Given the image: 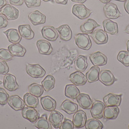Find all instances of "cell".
<instances>
[{
	"instance_id": "cell-7",
	"label": "cell",
	"mask_w": 129,
	"mask_h": 129,
	"mask_svg": "<svg viewBox=\"0 0 129 129\" xmlns=\"http://www.w3.org/2000/svg\"><path fill=\"white\" fill-rule=\"evenodd\" d=\"M3 81L5 88L9 91H14L19 88L16 76L10 74H7L5 75Z\"/></svg>"
},
{
	"instance_id": "cell-47",
	"label": "cell",
	"mask_w": 129,
	"mask_h": 129,
	"mask_svg": "<svg viewBox=\"0 0 129 129\" xmlns=\"http://www.w3.org/2000/svg\"><path fill=\"white\" fill-rule=\"evenodd\" d=\"M68 1V0H55V2L58 4L66 5L67 4Z\"/></svg>"
},
{
	"instance_id": "cell-19",
	"label": "cell",
	"mask_w": 129,
	"mask_h": 129,
	"mask_svg": "<svg viewBox=\"0 0 129 129\" xmlns=\"http://www.w3.org/2000/svg\"><path fill=\"white\" fill-rule=\"evenodd\" d=\"M70 80L74 85L77 86H83L88 81L86 76L80 71H77L71 74Z\"/></svg>"
},
{
	"instance_id": "cell-28",
	"label": "cell",
	"mask_w": 129,
	"mask_h": 129,
	"mask_svg": "<svg viewBox=\"0 0 129 129\" xmlns=\"http://www.w3.org/2000/svg\"><path fill=\"white\" fill-rule=\"evenodd\" d=\"M78 106L76 104L69 100H64L60 106V109L68 114H74L78 111Z\"/></svg>"
},
{
	"instance_id": "cell-11",
	"label": "cell",
	"mask_w": 129,
	"mask_h": 129,
	"mask_svg": "<svg viewBox=\"0 0 129 129\" xmlns=\"http://www.w3.org/2000/svg\"><path fill=\"white\" fill-rule=\"evenodd\" d=\"M41 33L45 39L52 42L56 41L59 36L57 30L51 26H44L41 30Z\"/></svg>"
},
{
	"instance_id": "cell-54",
	"label": "cell",
	"mask_w": 129,
	"mask_h": 129,
	"mask_svg": "<svg viewBox=\"0 0 129 129\" xmlns=\"http://www.w3.org/2000/svg\"><path fill=\"white\" fill-rule=\"evenodd\" d=\"M44 2H50V1H51L52 0H42Z\"/></svg>"
},
{
	"instance_id": "cell-26",
	"label": "cell",
	"mask_w": 129,
	"mask_h": 129,
	"mask_svg": "<svg viewBox=\"0 0 129 129\" xmlns=\"http://www.w3.org/2000/svg\"><path fill=\"white\" fill-rule=\"evenodd\" d=\"M119 113V109L118 106H106L103 112V118L105 120L115 119L117 118Z\"/></svg>"
},
{
	"instance_id": "cell-24",
	"label": "cell",
	"mask_w": 129,
	"mask_h": 129,
	"mask_svg": "<svg viewBox=\"0 0 129 129\" xmlns=\"http://www.w3.org/2000/svg\"><path fill=\"white\" fill-rule=\"evenodd\" d=\"M20 36L26 40L33 39L35 37V33L29 24L19 25L18 27Z\"/></svg>"
},
{
	"instance_id": "cell-45",
	"label": "cell",
	"mask_w": 129,
	"mask_h": 129,
	"mask_svg": "<svg viewBox=\"0 0 129 129\" xmlns=\"http://www.w3.org/2000/svg\"><path fill=\"white\" fill-rule=\"evenodd\" d=\"M11 5L21 6L23 5L24 0H8Z\"/></svg>"
},
{
	"instance_id": "cell-17",
	"label": "cell",
	"mask_w": 129,
	"mask_h": 129,
	"mask_svg": "<svg viewBox=\"0 0 129 129\" xmlns=\"http://www.w3.org/2000/svg\"><path fill=\"white\" fill-rule=\"evenodd\" d=\"M100 25L93 19L89 18L84 22L80 26L81 31L85 34H91L94 29L96 28L100 27Z\"/></svg>"
},
{
	"instance_id": "cell-52",
	"label": "cell",
	"mask_w": 129,
	"mask_h": 129,
	"mask_svg": "<svg viewBox=\"0 0 129 129\" xmlns=\"http://www.w3.org/2000/svg\"><path fill=\"white\" fill-rule=\"evenodd\" d=\"M127 48L128 51L129 52V40H128L127 43Z\"/></svg>"
},
{
	"instance_id": "cell-21",
	"label": "cell",
	"mask_w": 129,
	"mask_h": 129,
	"mask_svg": "<svg viewBox=\"0 0 129 129\" xmlns=\"http://www.w3.org/2000/svg\"><path fill=\"white\" fill-rule=\"evenodd\" d=\"M77 101L79 106L84 109H90L93 105V101L89 95L85 93H80Z\"/></svg>"
},
{
	"instance_id": "cell-46",
	"label": "cell",
	"mask_w": 129,
	"mask_h": 129,
	"mask_svg": "<svg viewBox=\"0 0 129 129\" xmlns=\"http://www.w3.org/2000/svg\"><path fill=\"white\" fill-rule=\"evenodd\" d=\"M124 7L125 11L129 15V0H126L124 4Z\"/></svg>"
},
{
	"instance_id": "cell-30",
	"label": "cell",
	"mask_w": 129,
	"mask_h": 129,
	"mask_svg": "<svg viewBox=\"0 0 129 129\" xmlns=\"http://www.w3.org/2000/svg\"><path fill=\"white\" fill-rule=\"evenodd\" d=\"M34 126L38 129H52V126L50 121L47 119V115H42L34 123Z\"/></svg>"
},
{
	"instance_id": "cell-37",
	"label": "cell",
	"mask_w": 129,
	"mask_h": 129,
	"mask_svg": "<svg viewBox=\"0 0 129 129\" xmlns=\"http://www.w3.org/2000/svg\"><path fill=\"white\" fill-rule=\"evenodd\" d=\"M86 129H101L103 125L102 122L97 118H91L88 120L85 124Z\"/></svg>"
},
{
	"instance_id": "cell-20",
	"label": "cell",
	"mask_w": 129,
	"mask_h": 129,
	"mask_svg": "<svg viewBox=\"0 0 129 129\" xmlns=\"http://www.w3.org/2000/svg\"><path fill=\"white\" fill-rule=\"evenodd\" d=\"M36 46L39 53L45 55H49L53 52L51 44L45 40H39L36 42Z\"/></svg>"
},
{
	"instance_id": "cell-32",
	"label": "cell",
	"mask_w": 129,
	"mask_h": 129,
	"mask_svg": "<svg viewBox=\"0 0 129 129\" xmlns=\"http://www.w3.org/2000/svg\"><path fill=\"white\" fill-rule=\"evenodd\" d=\"M80 94L79 89L75 85H67L64 89V95L66 97L75 100Z\"/></svg>"
},
{
	"instance_id": "cell-13",
	"label": "cell",
	"mask_w": 129,
	"mask_h": 129,
	"mask_svg": "<svg viewBox=\"0 0 129 129\" xmlns=\"http://www.w3.org/2000/svg\"><path fill=\"white\" fill-rule=\"evenodd\" d=\"M7 103L8 105L15 111L22 110L25 106L24 100L17 95L9 97Z\"/></svg>"
},
{
	"instance_id": "cell-3",
	"label": "cell",
	"mask_w": 129,
	"mask_h": 129,
	"mask_svg": "<svg viewBox=\"0 0 129 129\" xmlns=\"http://www.w3.org/2000/svg\"><path fill=\"white\" fill-rule=\"evenodd\" d=\"M103 12L106 17L109 19H117L122 16L117 6L112 3L106 4L103 7Z\"/></svg>"
},
{
	"instance_id": "cell-2",
	"label": "cell",
	"mask_w": 129,
	"mask_h": 129,
	"mask_svg": "<svg viewBox=\"0 0 129 129\" xmlns=\"http://www.w3.org/2000/svg\"><path fill=\"white\" fill-rule=\"evenodd\" d=\"M26 70L27 74L34 78H41L46 74V71L39 64H30L26 65Z\"/></svg>"
},
{
	"instance_id": "cell-35",
	"label": "cell",
	"mask_w": 129,
	"mask_h": 129,
	"mask_svg": "<svg viewBox=\"0 0 129 129\" xmlns=\"http://www.w3.org/2000/svg\"><path fill=\"white\" fill-rule=\"evenodd\" d=\"M55 83V78L52 75H48L41 82L44 90L47 92L50 91L54 88Z\"/></svg>"
},
{
	"instance_id": "cell-5",
	"label": "cell",
	"mask_w": 129,
	"mask_h": 129,
	"mask_svg": "<svg viewBox=\"0 0 129 129\" xmlns=\"http://www.w3.org/2000/svg\"><path fill=\"white\" fill-rule=\"evenodd\" d=\"M106 107L104 103L100 101L95 100L90 109L92 117L97 119H100L103 117V112Z\"/></svg>"
},
{
	"instance_id": "cell-14",
	"label": "cell",
	"mask_w": 129,
	"mask_h": 129,
	"mask_svg": "<svg viewBox=\"0 0 129 129\" xmlns=\"http://www.w3.org/2000/svg\"><path fill=\"white\" fill-rule=\"evenodd\" d=\"M91 36L95 43L98 45L105 44L108 40V37L106 33L101 29L95 30L91 34Z\"/></svg>"
},
{
	"instance_id": "cell-6",
	"label": "cell",
	"mask_w": 129,
	"mask_h": 129,
	"mask_svg": "<svg viewBox=\"0 0 129 129\" xmlns=\"http://www.w3.org/2000/svg\"><path fill=\"white\" fill-rule=\"evenodd\" d=\"M0 12L4 15L8 20L17 19L19 16V10L11 5L6 4L2 8L0 9Z\"/></svg>"
},
{
	"instance_id": "cell-39",
	"label": "cell",
	"mask_w": 129,
	"mask_h": 129,
	"mask_svg": "<svg viewBox=\"0 0 129 129\" xmlns=\"http://www.w3.org/2000/svg\"><path fill=\"white\" fill-rule=\"evenodd\" d=\"M13 58V56L8 49L5 48L0 49V59L8 61L11 60Z\"/></svg>"
},
{
	"instance_id": "cell-41",
	"label": "cell",
	"mask_w": 129,
	"mask_h": 129,
	"mask_svg": "<svg viewBox=\"0 0 129 129\" xmlns=\"http://www.w3.org/2000/svg\"><path fill=\"white\" fill-rule=\"evenodd\" d=\"M24 2L28 8L37 7L41 5V0H24Z\"/></svg>"
},
{
	"instance_id": "cell-22",
	"label": "cell",
	"mask_w": 129,
	"mask_h": 129,
	"mask_svg": "<svg viewBox=\"0 0 129 129\" xmlns=\"http://www.w3.org/2000/svg\"><path fill=\"white\" fill-rule=\"evenodd\" d=\"M40 103L43 108L47 111H52L55 110L56 107L55 100L50 96L42 97Z\"/></svg>"
},
{
	"instance_id": "cell-10",
	"label": "cell",
	"mask_w": 129,
	"mask_h": 129,
	"mask_svg": "<svg viewBox=\"0 0 129 129\" xmlns=\"http://www.w3.org/2000/svg\"><path fill=\"white\" fill-rule=\"evenodd\" d=\"M22 114L24 118L32 123H34L40 117L38 112L33 107L28 106L24 107L22 109Z\"/></svg>"
},
{
	"instance_id": "cell-12",
	"label": "cell",
	"mask_w": 129,
	"mask_h": 129,
	"mask_svg": "<svg viewBox=\"0 0 129 129\" xmlns=\"http://www.w3.org/2000/svg\"><path fill=\"white\" fill-rule=\"evenodd\" d=\"M89 59L92 63L95 66H103L107 63V57L100 51L91 54L89 56Z\"/></svg>"
},
{
	"instance_id": "cell-1",
	"label": "cell",
	"mask_w": 129,
	"mask_h": 129,
	"mask_svg": "<svg viewBox=\"0 0 129 129\" xmlns=\"http://www.w3.org/2000/svg\"><path fill=\"white\" fill-rule=\"evenodd\" d=\"M75 42L78 47L83 50H88L92 46V42L88 34H77L75 36Z\"/></svg>"
},
{
	"instance_id": "cell-36",
	"label": "cell",
	"mask_w": 129,
	"mask_h": 129,
	"mask_svg": "<svg viewBox=\"0 0 129 129\" xmlns=\"http://www.w3.org/2000/svg\"><path fill=\"white\" fill-rule=\"evenodd\" d=\"M28 91L31 94L39 98L43 94L44 88L42 86L36 83H33L28 87Z\"/></svg>"
},
{
	"instance_id": "cell-29",
	"label": "cell",
	"mask_w": 129,
	"mask_h": 129,
	"mask_svg": "<svg viewBox=\"0 0 129 129\" xmlns=\"http://www.w3.org/2000/svg\"><path fill=\"white\" fill-rule=\"evenodd\" d=\"M8 49L12 54L13 56L15 57H24L26 52L25 48L19 43L13 44L9 45Z\"/></svg>"
},
{
	"instance_id": "cell-27",
	"label": "cell",
	"mask_w": 129,
	"mask_h": 129,
	"mask_svg": "<svg viewBox=\"0 0 129 129\" xmlns=\"http://www.w3.org/2000/svg\"><path fill=\"white\" fill-rule=\"evenodd\" d=\"M4 33L6 35L8 41L11 43H19L22 40V37L17 29H9L4 31Z\"/></svg>"
},
{
	"instance_id": "cell-49",
	"label": "cell",
	"mask_w": 129,
	"mask_h": 129,
	"mask_svg": "<svg viewBox=\"0 0 129 129\" xmlns=\"http://www.w3.org/2000/svg\"><path fill=\"white\" fill-rule=\"evenodd\" d=\"M71 1L73 2H75V3L82 4L85 3L87 0H71Z\"/></svg>"
},
{
	"instance_id": "cell-33",
	"label": "cell",
	"mask_w": 129,
	"mask_h": 129,
	"mask_svg": "<svg viewBox=\"0 0 129 129\" xmlns=\"http://www.w3.org/2000/svg\"><path fill=\"white\" fill-rule=\"evenodd\" d=\"M100 68L98 66H92L86 74L87 81L90 83L96 82L99 80Z\"/></svg>"
},
{
	"instance_id": "cell-18",
	"label": "cell",
	"mask_w": 129,
	"mask_h": 129,
	"mask_svg": "<svg viewBox=\"0 0 129 129\" xmlns=\"http://www.w3.org/2000/svg\"><path fill=\"white\" fill-rule=\"evenodd\" d=\"M122 101V95H117L114 93H109L103 98V102L106 106L120 105Z\"/></svg>"
},
{
	"instance_id": "cell-38",
	"label": "cell",
	"mask_w": 129,
	"mask_h": 129,
	"mask_svg": "<svg viewBox=\"0 0 129 129\" xmlns=\"http://www.w3.org/2000/svg\"><path fill=\"white\" fill-rule=\"evenodd\" d=\"M117 60L125 66H129V52L127 51H120L118 54Z\"/></svg>"
},
{
	"instance_id": "cell-8",
	"label": "cell",
	"mask_w": 129,
	"mask_h": 129,
	"mask_svg": "<svg viewBox=\"0 0 129 129\" xmlns=\"http://www.w3.org/2000/svg\"><path fill=\"white\" fill-rule=\"evenodd\" d=\"M99 80L106 86H111L117 80L111 71L102 70L100 72Z\"/></svg>"
},
{
	"instance_id": "cell-23",
	"label": "cell",
	"mask_w": 129,
	"mask_h": 129,
	"mask_svg": "<svg viewBox=\"0 0 129 129\" xmlns=\"http://www.w3.org/2000/svg\"><path fill=\"white\" fill-rule=\"evenodd\" d=\"M56 29L58 31L60 39L64 41L71 40L72 36V33L70 27L67 24L60 26Z\"/></svg>"
},
{
	"instance_id": "cell-16",
	"label": "cell",
	"mask_w": 129,
	"mask_h": 129,
	"mask_svg": "<svg viewBox=\"0 0 129 129\" xmlns=\"http://www.w3.org/2000/svg\"><path fill=\"white\" fill-rule=\"evenodd\" d=\"M28 18L31 22L35 26L45 23L46 20V16L40 11L35 10L30 13Z\"/></svg>"
},
{
	"instance_id": "cell-55",
	"label": "cell",
	"mask_w": 129,
	"mask_h": 129,
	"mask_svg": "<svg viewBox=\"0 0 129 129\" xmlns=\"http://www.w3.org/2000/svg\"><path fill=\"white\" fill-rule=\"evenodd\" d=\"M2 83H3V82H2V81H1L0 80V85H1Z\"/></svg>"
},
{
	"instance_id": "cell-48",
	"label": "cell",
	"mask_w": 129,
	"mask_h": 129,
	"mask_svg": "<svg viewBox=\"0 0 129 129\" xmlns=\"http://www.w3.org/2000/svg\"><path fill=\"white\" fill-rule=\"evenodd\" d=\"M6 4V0H0V9L5 6Z\"/></svg>"
},
{
	"instance_id": "cell-34",
	"label": "cell",
	"mask_w": 129,
	"mask_h": 129,
	"mask_svg": "<svg viewBox=\"0 0 129 129\" xmlns=\"http://www.w3.org/2000/svg\"><path fill=\"white\" fill-rule=\"evenodd\" d=\"M24 100L25 105L28 107L36 108L39 105L38 98L30 93H27L24 95Z\"/></svg>"
},
{
	"instance_id": "cell-50",
	"label": "cell",
	"mask_w": 129,
	"mask_h": 129,
	"mask_svg": "<svg viewBox=\"0 0 129 129\" xmlns=\"http://www.w3.org/2000/svg\"><path fill=\"white\" fill-rule=\"evenodd\" d=\"M100 2H101L103 4H107L110 3L112 0H99Z\"/></svg>"
},
{
	"instance_id": "cell-53",
	"label": "cell",
	"mask_w": 129,
	"mask_h": 129,
	"mask_svg": "<svg viewBox=\"0 0 129 129\" xmlns=\"http://www.w3.org/2000/svg\"><path fill=\"white\" fill-rule=\"evenodd\" d=\"M115 1H118V2H125L126 0H115Z\"/></svg>"
},
{
	"instance_id": "cell-42",
	"label": "cell",
	"mask_w": 129,
	"mask_h": 129,
	"mask_svg": "<svg viewBox=\"0 0 129 129\" xmlns=\"http://www.w3.org/2000/svg\"><path fill=\"white\" fill-rule=\"evenodd\" d=\"M9 71V68L6 61L0 59V75H6Z\"/></svg>"
},
{
	"instance_id": "cell-43",
	"label": "cell",
	"mask_w": 129,
	"mask_h": 129,
	"mask_svg": "<svg viewBox=\"0 0 129 129\" xmlns=\"http://www.w3.org/2000/svg\"><path fill=\"white\" fill-rule=\"evenodd\" d=\"M74 126L73 121L68 119H65L64 122L62 123L60 129H73Z\"/></svg>"
},
{
	"instance_id": "cell-9",
	"label": "cell",
	"mask_w": 129,
	"mask_h": 129,
	"mask_svg": "<svg viewBox=\"0 0 129 129\" xmlns=\"http://www.w3.org/2000/svg\"><path fill=\"white\" fill-rule=\"evenodd\" d=\"M87 121L86 113L82 110H79L74 113L73 116V123L77 129L82 128Z\"/></svg>"
},
{
	"instance_id": "cell-40",
	"label": "cell",
	"mask_w": 129,
	"mask_h": 129,
	"mask_svg": "<svg viewBox=\"0 0 129 129\" xmlns=\"http://www.w3.org/2000/svg\"><path fill=\"white\" fill-rule=\"evenodd\" d=\"M9 95L5 89L0 88V105L5 106L8 102Z\"/></svg>"
},
{
	"instance_id": "cell-56",
	"label": "cell",
	"mask_w": 129,
	"mask_h": 129,
	"mask_svg": "<svg viewBox=\"0 0 129 129\" xmlns=\"http://www.w3.org/2000/svg\"></svg>"
},
{
	"instance_id": "cell-44",
	"label": "cell",
	"mask_w": 129,
	"mask_h": 129,
	"mask_svg": "<svg viewBox=\"0 0 129 129\" xmlns=\"http://www.w3.org/2000/svg\"><path fill=\"white\" fill-rule=\"evenodd\" d=\"M8 25L7 18L2 14H0V29L6 28Z\"/></svg>"
},
{
	"instance_id": "cell-15",
	"label": "cell",
	"mask_w": 129,
	"mask_h": 129,
	"mask_svg": "<svg viewBox=\"0 0 129 129\" xmlns=\"http://www.w3.org/2000/svg\"><path fill=\"white\" fill-rule=\"evenodd\" d=\"M64 116L59 112L56 110H53L50 114L49 120L55 129H60L63 123Z\"/></svg>"
},
{
	"instance_id": "cell-4",
	"label": "cell",
	"mask_w": 129,
	"mask_h": 129,
	"mask_svg": "<svg viewBox=\"0 0 129 129\" xmlns=\"http://www.w3.org/2000/svg\"><path fill=\"white\" fill-rule=\"evenodd\" d=\"M92 11L82 4L74 5L72 9V13L80 19H84L88 18Z\"/></svg>"
},
{
	"instance_id": "cell-31",
	"label": "cell",
	"mask_w": 129,
	"mask_h": 129,
	"mask_svg": "<svg viewBox=\"0 0 129 129\" xmlns=\"http://www.w3.org/2000/svg\"><path fill=\"white\" fill-rule=\"evenodd\" d=\"M87 57L83 55H79L74 61V65L77 71L83 72L87 69L88 63Z\"/></svg>"
},
{
	"instance_id": "cell-51",
	"label": "cell",
	"mask_w": 129,
	"mask_h": 129,
	"mask_svg": "<svg viewBox=\"0 0 129 129\" xmlns=\"http://www.w3.org/2000/svg\"><path fill=\"white\" fill-rule=\"evenodd\" d=\"M124 31H125V33L128 34L129 35V24L126 27V29H125Z\"/></svg>"
},
{
	"instance_id": "cell-25",
	"label": "cell",
	"mask_w": 129,
	"mask_h": 129,
	"mask_svg": "<svg viewBox=\"0 0 129 129\" xmlns=\"http://www.w3.org/2000/svg\"><path fill=\"white\" fill-rule=\"evenodd\" d=\"M104 31L111 35H116L118 33V27L117 23L109 19L104 20L102 23Z\"/></svg>"
}]
</instances>
